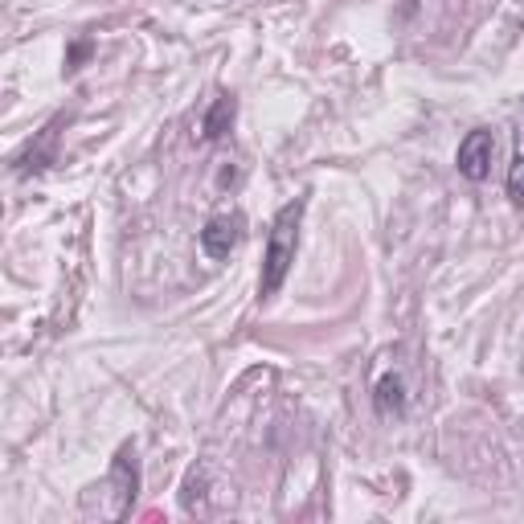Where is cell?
I'll return each instance as SVG.
<instances>
[{
  "label": "cell",
  "mask_w": 524,
  "mask_h": 524,
  "mask_svg": "<svg viewBox=\"0 0 524 524\" xmlns=\"http://www.w3.org/2000/svg\"><path fill=\"white\" fill-rule=\"evenodd\" d=\"M373 406H377V414H385V418L406 410V385H402V377H398V373H389V377H381V381H377Z\"/></svg>",
  "instance_id": "277c9868"
},
{
  "label": "cell",
  "mask_w": 524,
  "mask_h": 524,
  "mask_svg": "<svg viewBox=\"0 0 524 524\" xmlns=\"http://www.w3.org/2000/svg\"><path fill=\"white\" fill-rule=\"evenodd\" d=\"M86 54H91V41H78V46L70 50V58H66V70H78V62H82Z\"/></svg>",
  "instance_id": "ba28073f"
},
{
  "label": "cell",
  "mask_w": 524,
  "mask_h": 524,
  "mask_svg": "<svg viewBox=\"0 0 524 524\" xmlns=\"http://www.w3.org/2000/svg\"><path fill=\"white\" fill-rule=\"evenodd\" d=\"M508 197L516 205H524V156H516L512 168H508Z\"/></svg>",
  "instance_id": "8992f818"
},
{
  "label": "cell",
  "mask_w": 524,
  "mask_h": 524,
  "mask_svg": "<svg viewBox=\"0 0 524 524\" xmlns=\"http://www.w3.org/2000/svg\"><path fill=\"white\" fill-rule=\"evenodd\" d=\"M492 156H496V136L488 127H475V131H467V136H463L455 164H459V172L467 181H484L492 172Z\"/></svg>",
  "instance_id": "3957f363"
},
{
  "label": "cell",
  "mask_w": 524,
  "mask_h": 524,
  "mask_svg": "<svg viewBox=\"0 0 524 524\" xmlns=\"http://www.w3.org/2000/svg\"><path fill=\"white\" fill-rule=\"evenodd\" d=\"M242 234H246V217L242 213H217V217H209L205 230H201V250L213 262H222V258H230L238 250Z\"/></svg>",
  "instance_id": "7a4b0ae2"
},
{
  "label": "cell",
  "mask_w": 524,
  "mask_h": 524,
  "mask_svg": "<svg viewBox=\"0 0 524 524\" xmlns=\"http://www.w3.org/2000/svg\"><path fill=\"white\" fill-rule=\"evenodd\" d=\"M230 123H234V99L222 95V99H217V103L209 107V115H205V123H201L205 140H222L226 131H230Z\"/></svg>",
  "instance_id": "5b68a950"
},
{
  "label": "cell",
  "mask_w": 524,
  "mask_h": 524,
  "mask_svg": "<svg viewBox=\"0 0 524 524\" xmlns=\"http://www.w3.org/2000/svg\"><path fill=\"white\" fill-rule=\"evenodd\" d=\"M303 209H308V201L295 197L287 201L279 213H275V222H271V234H267V254H262V279H258V295L262 299H271L287 271H291V262H295V250H299V222H303Z\"/></svg>",
  "instance_id": "6da1fadb"
},
{
  "label": "cell",
  "mask_w": 524,
  "mask_h": 524,
  "mask_svg": "<svg viewBox=\"0 0 524 524\" xmlns=\"http://www.w3.org/2000/svg\"><path fill=\"white\" fill-rule=\"evenodd\" d=\"M54 136H58V127L46 131V148L54 144ZM37 168H46V152H29V156L21 160V172H37Z\"/></svg>",
  "instance_id": "52a82bcc"
}]
</instances>
